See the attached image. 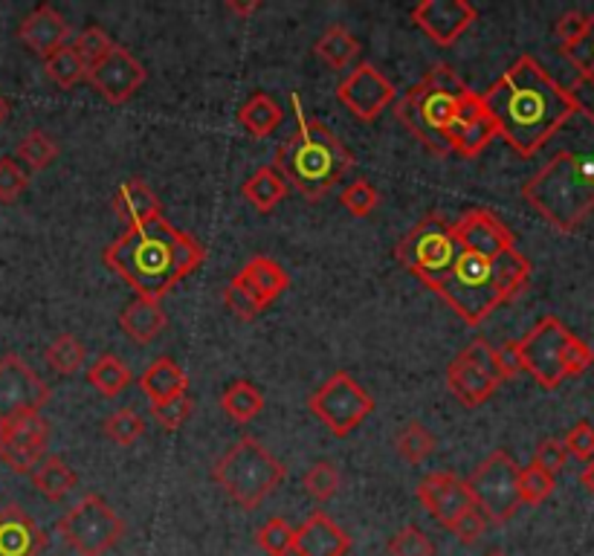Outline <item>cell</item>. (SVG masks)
<instances>
[{
  "mask_svg": "<svg viewBox=\"0 0 594 556\" xmlns=\"http://www.w3.org/2000/svg\"><path fill=\"white\" fill-rule=\"evenodd\" d=\"M482 105L496 125V134L520 157H534L574 116L565 87H560L531 55L513 61L502 79L490 84Z\"/></svg>",
  "mask_w": 594,
  "mask_h": 556,
  "instance_id": "1",
  "label": "cell"
},
{
  "mask_svg": "<svg viewBox=\"0 0 594 556\" xmlns=\"http://www.w3.org/2000/svg\"><path fill=\"white\" fill-rule=\"evenodd\" d=\"M531 278V261L520 249H508L499 258L482 256L455 238V253L441 272L423 285L436 290L470 328L522 294Z\"/></svg>",
  "mask_w": 594,
  "mask_h": 556,
  "instance_id": "2",
  "label": "cell"
},
{
  "mask_svg": "<svg viewBox=\"0 0 594 556\" xmlns=\"http://www.w3.org/2000/svg\"><path fill=\"white\" fill-rule=\"evenodd\" d=\"M290 102L296 111V131L279 145L273 168L285 177L287 186L299 188L305 200L319 204L342 181V174L354 168V154L325 122L301 111L299 93H290Z\"/></svg>",
  "mask_w": 594,
  "mask_h": 556,
  "instance_id": "3",
  "label": "cell"
},
{
  "mask_svg": "<svg viewBox=\"0 0 594 556\" xmlns=\"http://www.w3.org/2000/svg\"><path fill=\"white\" fill-rule=\"evenodd\" d=\"M522 197L560 233H574L594 212V154L560 151L522 186Z\"/></svg>",
  "mask_w": 594,
  "mask_h": 556,
  "instance_id": "4",
  "label": "cell"
},
{
  "mask_svg": "<svg viewBox=\"0 0 594 556\" xmlns=\"http://www.w3.org/2000/svg\"><path fill=\"white\" fill-rule=\"evenodd\" d=\"M181 229H174L163 215L143 226H134L120 235L105 249V264L125 285L134 287L136 296L163 299L181 278L174 272V241Z\"/></svg>",
  "mask_w": 594,
  "mask_h": 556,
  "instance_id": "5",
  "label": "cell"
},
{
  "mask_svg": "<svg viewBox=\"0 0 594 556\" xmlns=\"http://www.w3.org/2000/svg\"><path fill=\"white\" fill-rule=\"evenodd\" d=\"M470 91L450 64H432L421 82L409 87L398 102V120L412 131L429 151L452 154L447 145V128L459 99Z\"/></svg>",
  "mask_w": 594,
  "mask_h": 556,
  "instance_id": "6",
  "label": "cell"
},
{
  "mask_svg": "<svg viewBox=\"0 0 594 556\" xmlns=\"http://www.w3.org/2000/svg\"><path fill=\"white\" fill-rule=\"evenodd\" d=\"M212 478L226 496L244 511H256L273 490L285 482V464L270 450H264L256 437H238L226 455H221Z\"/></svg>",
  "mask_w": 594,
  "mask_h": 556,
  "instance_id": "7",
  "label": "cell"
},
{
  "mask_svg": "<svg viewBox=\"0 0 594 556\" xmlns=\"http://www.w3.org/2000/svg\"><path fill=\"white\" fill-rule=\"evenodd\" d=\"M55 531L79 556H105L125 534V522L105 498L88 493L61 516Z\"/></svg>",
  "mask_w": 594,
  "mask_h": 556,
  "instance_id": "8",
  "label": "cell"
},
{
  "mask_svg": "<svg viewBox=\"0 0 594 556\" xmlns=\"http://www.w3.org/2000/svg\"><path fill=\"white\" fill-rule=\"evenodd\" d=\"M467 490L473 496L475 511L493 525H504L516 516L522 507L520 502V464L504 450L490 452L482 464L475 466L473 475L467 478Z\"/></svg>",
  "mask_w": 594,
  "mask_h": 556,
  "instance_id": "9",
  "label": "cell"
},
{
  "mask_svg": "<svg viewBox=\"0 0 594 556\" xmlns=\"http://www.w3.org/2000/svg\"><path fill=\"white\" fill-rule=\"evenodd\" d=\"M308 409L325 426L331 429L334 435L346 437L375 412V398L348 371H334L310 394Z\"/></svg>",
  "mask_w": 594,
  "mask_h": 556,
  "instance_id": "10",
  "label": "cell"
},
{
  "mask_svg": "<svg viewBox=\"0 0 594 556\" xmlns=\"http://www.w3.org/2000/svg\"><path fill=\"white\" fill-rule=\"evenodd\" d=\"M452 253H455V233H452L450 220L441 215H427L395 247L398 261L421 281L444 270Z\"/></svg>",
  "mask_w": 594,
  "mask_h": 556,
  "instance_id": "11",
  "label": "cell"
},
{
  "mask_svg": "<svg viewBox=\"0 0 594 556\" xmlns=\"http://www.w3.org/2000/svg\"><path fill=\"white\" fill-rule=\"evenodd\" d=\"M572 339V331L565 328L557 316H542L540 322L520 339L522 371L534 377L542 389H557L565 380L563 374V348Z\"/></svg>",
  "mask_w": 594,
  "mask_h": 556,
  "instance_id": "12",
  "label": "cell"
},
{
  "mask_svg": "<svg viewBox=\"0 0 594 556\" xmlns=\"http://www.w3.org/2000/svg\"><path fill=\"white\" fill-rule=\"evenodd\" d=\"M50 444V423L41 412L16 414L0 423V461L18 475H32L44 461Z\"/></svg>",
  "mask_w": 594,
  "mask_h": 556,
  "instance_id": "13",
  "label": "cell"
},
{
  "mask_svg": "<svg viewBox=\"0 0 594 556\" xmlns=\"http://www.w3.org/2000/svg\"><path fill=\"white\" fill-rule=\"evenodd\" d=\"M50 398H53L50 385L18 353L0 357V423L16 414L41 412Z\"/></svg>",
  "mask_w": 594,
  "mask_h": 556,
  "instance_id": "14",
  "label": "cell"
},
{
  "mask_svg": "<svg viewBox=\"0 0 594 556\" xmlns=\"http://www.w3.org/2000/svg\"><path fill=\"white\" fill-rule=\"evenodd\" d=\"M145 75L148 73H145L143 61L134 59L131 50L116 44L105 59L88 70L84 79L96 87V93H102L105 102H111V105H125V102L134 99V93L143 87Z\"/></svg>",
  "mask_w": 594,
  "mask_h": 556,
  "instance_id": "15",
  "label": "cell"
},
{
  "mask_svg": "<svg viewBox=\"0 0 594 556\" xmlns=\"http://www.w3.org/2000/svg\"><path fill=\"white\" fill-rule=\"evenodd\" d=\"M395 96H398L395 84L375 64H360L337 87L339 102L360 122H375L395 102Z\"/></svg>",
  "mask_w": 594,
  "mask_h": 556,
  "instance_id": "16",
  "label": "cell"
},
{
  "mask_svg": "<svg viewBox=\"0 0 594 556\" xmlns=\"http://www.w3.org/2000/svg\"><path fill=\"white\" fill-rule=\"evenodd\" d=\"M418 27L427 32L438 47H452L475 23L479 12L467 0H423L409 12Z\"/></svg>",
  "mask_w": 594,
  "mask_h": 556,
  "instance_id": "17",
  "label": "cell"
},
{
  "mask_svg": "<svg viewBox=\"0 0 594 556\" xmlns=\"http://www.w3.org/2000/svg\"><path fill=\"white\" fill-rule=\"evenodd\" d=\"M418 502L423 504V511L432 516L436 522L450 531L455 522L464 516L467 511H473V496L467 490V482H461L459 475L452 473H432L427 478H421L418 484Z\"/></svg>",
  "mask_w": 594,
  "mask_h": 556,
  "instance_id": "18",
  "label": "cell"
},
{
  "mask_svg": "<svg viewBox=\"0 0 594 556\" xmlns=\"http://www.w3.org/2000/svg\"><path fill=\"white\" fill-rule=\"evenodd\" d=\"M452 233L464 247L499 258L508 249H516V238L490 209H470L459 224H452Z\"/></svg>",
  "mask_w": 594,
  "mask_h": 556,
  "instance_id": "19",
  "label": "cell"
},
{
  "mask_svg": "<svg viewBox=\"0 0 594 556\" xmlns=\"http://www.w3.org/2000/svg\"><path fill=\"white\" fill-rule=\"evenodd\" d=\"M233 281L249 296V301L256 305L258 313L270 308L273 301L279 299L287 287H290V276H287L285 267L267 256L249 258V261L244 264V270L238 272Z\"/></svg>",
  "mask_w": 594,
  "mask_h": 556,
  "instance_id": "20",
  "label": "cell"
},
{
  "mask_svg": "<svg viewBox=\"0 0 594 556\" xmlns=\"http://www.w3.org/2000/svg\"><path fill=\"white\" fill-rule=\"evenodd\" d=\"M351 550V536L328 516L316 511L296 527V556H346Z\"/></svg>",
  "mask_w": 594,
  "mask_h": 556,
  "instance_id": "21",
  "label": "cell"
},
{
  "mask_svg": "<svg viewBox=\"0 0 594 556\" xmlns=\"http://www.w3.org/2000/svg\"><path fill=\"white\" fill-rule=\"evenodd\" d=\"M70 35V23L64 21V16H59L53 7H35L30 16L23 18L21 27H18V38L21 44L30 50V53L41 55H53L55 50L68 44Z\"/></svg>",
  "mask_w": 594,
  "mask_h": 556,
  "instance_id": "22",
  "label": "cell"
},
{
  "mask_svg": "<svg viewBox=\"0 0 594 556\" xmlns=\"http://www.w3.org/2000/svg\"><path fill=\"white\" fill-rule=\"evenodd\" d=\"M44 548V531L30 513L18 504H7L0 511V556H38Z\"/></svg>",
  "mask_w": 594,
  "mask_h": 556,
  "instance_id": "23",
  "label": "cell"
},
{
  "mask_svg": "<svg viewBox=\"0 0 594 556\" xmlns=\"http://www.w3.org/2000/svg\"><path fill=\"white\" fill-rule=\"evenodd\" d=\"M447 383H450V391L455 394L459 403H464L467 409H475L488 403L493 394H496L499 383L493 377L484 374L482 369H475L473 362L467 360V357H455L450 362V369H447Z\"/></svg>",
  "mask_w": 594,
  "mask_h": 556,
  "instance_id": "24",
  "label": "cell"
},
{
  "mask_svg": "<svg viewBox=\"0 0 594 556\" xmlns=\"http://www.w3.org/2000/svg\"><path fill=\"white\" fill-rule=\"evenodd\" d=\"M113 209L122 220H129L131 229L134 226H143L148 220L160 218L163 215V204L160 197L154 195V188L143 181V177H134V181H125L113 197Z\"/></svg>",
  "mask_w": 594,
  "mask_h": 556,
  "instance_id": "25",
  "label": "cell"
},
{
  "mask_svg": "<svg viewBox=\"0 0 594 556\" xmlns=\"http://www.w3.org/2000/svg\"><path fill=\"white\" fill-rule=\"evenodd\" d=\"M166 322V310L160 308L157 299H148V296H134L120 313V328L125 331V337L143 342V346L154 342L163 333Z\"/></svg>",
  "mask_w": 594,
  "mask_h": 556,
  "instance_id": "26",
  "label": "cell"
},
{
  "mask_svg": "<svg viewBox=\"0 0 594 556\" xmlns=\"http://www.w3.org/2000/svg\"><path fill=\"white\" fill-rule=\"evenodd\" d=\"M140 389L145 391V398L151 403H160V400H168L174 394H183L188 389V374L172 360V357H160L143 371L140 377Z\"/></svg>",
  "mask_w": 594,
  "mask_h": 556,
  "instance_id": "27",
  "label": "cell"
},
{
  "mask_svg": "<svg viewBox=\"0 0 594 556\" xmlns=\"http://www.w3.org/2000/svg\"><path fill=\"white\" fill-rule=\"evenodd\" d=\"M238 122L247 128L249 136L264 140V136H270L285 122V111H281V105L270 93H256V96H249L242 105Z\"/></svg>",
  "mask_w": 594,
  "mask_h": 556,
  "instance_id": "28",
  "label": "cell"
},
{
  "mask_svg": "<svg viewBox=\"0 0 594 556\" xmlns=\"http://www.w3.org/2000/svg\"><path fill=\"white\" fill-rule=\"evenodd\" d=\"M287 188H290V186H287L285 177H281V174L276 172V168L262 166L256 174H253V177H249L247 183H244L242 192H244V197H247L249 204L256 206V209L262 212V215H267V212H273L276 206L281 204V200H285Z\"/></svg>",
  "mask_w": 594,
  "mask_h": 556,
  "instance_id": "29",
  "label": "cell"
},
{
  "mask_svg": "<svg viewBox=\"0 0 594 556\" xmlns=\"http://www.w3.org/2000/svg\"><path fill=\"white\" fill-rule=\"evenodd\" d=\"M314 55L316 59H322L328 68L342 70L360 55V41H357L346 27L334 23V27H328V30L319 35V41L314 44Z\"/></svg>",
  "mask_w": 594,
  "mask_h": 556,
  "instance_id": "30",
  "label": "cell"
},
{
  "mask_svg": "<svg viewBox=\"0 0 594 556\" xmlns=\"http://www.w3.org/2000/svg\"><path fill=\"white\" fill-rule=\"evenodd\" d=\"M32 484H35L38 493L50 498V502H61V498L75 487V473L64 464L61 455H47V459L35 466Z\"/></svg>",
  "mask_w": 594,
  "mask_h": 556,
  "instance_id": "31",
  "label": "cell"
},
{
  "mask_svg": "<svg viewBox=\"0 0 594 556\" xmlns=\"http://www.w3.org/2000/svg\"><path fill=\"white\" fill-rule=\"evenodd\" d=\"M496 125H493V120L488 116V111L479 116V120H473L470 125H464V128L452 131L450 136H447V145H450L452 154H459V157H479L484 148H488L493 140H496Z\"/></svg>",
  "mask_w": 594,
  "mask_h": 556,
  "instance_id": "32",
  "label": "cell"
},
{
  "mask_svg": "<svg viewBox=\"0 0 594 556\" xmlns=\"http://www.w3.org/2000/svg\"><path fill=\"white\" fill-rule=\"evenodd\" d=\"M221 409H224L235 423L256 421L264 409V394L249 383V380H235L233 385H226L221 394Z\"/></svg>",
  "mask_w": 594,
  "mask_h": 556,
  "instance_id": "33",
  "label": "cell"
},
{
  "mask_svg": "<svg viewBox=\"0 0 594 556\" xmlns=\"http://www.w3.org/2000/svg\"><path fill=\"white\" fill-rule=\"evenodd\" d=\"M88 383L102 394V398H116L125 385L131 383L129 365L116 353H102L91 369H88Z\"/></svg>",
  "mask_w": 594,
  "mask_h": 556,
  "instance_id": "34",
  "label": "cell"
},
{
  "mask_svg": "<svg viewBox=\"0 0 594 556\" xmlns=\"http://www.w3.org/2000/svg\"><path fill=\"white\" fill-rule=\"evenodd\" d=\"M395 446H398L400 459L409 461V464H421V461H427L436 452L438 437L423 423L412 421L400 429L398 437H395Z\"/></svg>",
  "mask_w": 594,
  "mask_h": 556,
  "instance_id": "35",
  "label": "cell"
},
{
  "mask_svg": "<svg viewBox=\"0 0 594 556\" xmlns=\"http://www.w3.org/2000/svg\"><path fill=\"white\" fill-rule=\"evenodd\" d=\"M47 365L55 371V374H75V371L84 365V346L73 333H61L50 342L47 348Z\"/></svg>",
  "mask_w": 594,
  "mask_h": 556,
  "instance_id": "36",
  "label": "cell"
},
{
  "mask_svg": "<svg viewBox=\"0 0 594 556\" xmlns=\"http://www.w3.org/2000/svg\"><path fill=\"white\" fill-rule=\"evenodd\" d=\"M18 157L32 168V172H44L55 163L59 157V145L47 131H30L18 145Z\"/></svg>",
  "mask_w": 594,
  "mask_h": 556,
  "instance_id": "37",
  "label": "cell"
},
{
  "mask_svg": "<svg viewBox=\"0 0 594 556\" xmlns=\"http://www.w3.org/2000/svg\"><path fill=\"white\" fill-rule=\"evenodd\" d=\"M256 542L267 556H290L294 554L296 527L287 519H281V516H273V519H267L258 527Z\"/></svg>",
  "mask_w": 594,
  "mask_h": 556,
  "instance_id": "38",
  "label": "cell"
},
{
  "mask_svg": "<svg viewBox=\"0 0 594 556\" xmlns=\"http://www.w3.org/2000/svg\"><path fill=\"white\" fill-rule=\"evenodd\" d=\"M339 484H342V475H339L337 464L334 461H314L310 470L301 478V487L316 502H328V498L337 496Z\"/></svg>",
  "mask_w": 594,
  "mask_h": 556,
  "instance_id": "39",
  "label": "cell"
},
{
  "mask_svg": "<svg viewBox=\"0 0 594 556\" xmlns=\"http://www.w3.org/2000/svg\"><path fill=\"white\" fill-rule=\"evenodd\" d=\"M44 68L47 75H50L59 87H75V84L88 75V70H84V64L79 61V55H75V50L70 44L55 50L53 55H47Z\"/></svg>",
  "mask_w": 594,
  "mask_h": 556,
  "instance_id": "40",
  "label": "cell"
},
{
  "mask_svg": "<svg viewBox=\"0 0 594 556\" xmlns=\"http://www.w3.org/2000/svg\"><path fill=\"white\" fill-rule=\"evenodd\" d=\"M70 47L75 50V55H79V61L84 64V70H91L93 64H99V61L105 59L116 44H113L111 35H107L102 27H84V30L73 38V44Z\"/></svg>",
  "mask_w": 594,
  "mask_h": 556,
  "instance_id": "41",
  "label": "cell"
},
{
  "mask_svg": "<svg viewBox=\"0 0 594 556\" xmlns=\"http://www.w3.org/2000/svg\"><path fill=\"white\" fill-rule=\"evenodd\" d=\"M102 429H105V435L111 437L113 444L131 446L145 435V421L134 412V409H116V412L107 414L105 426Z\"/></svg>",
  "mask_w": 594,
  "mask_h": 556,
  "instance_id": "42",
  "label": "cell"
},
{
  "mask_svg": "<svg viewBox=\"0 0 594 556\" xmlns=\"http://www.w3.org/2000/svg\"><path fill=\"white\" fill-rule=\"evenodd\" d=\"M557 482H554V475L540 470L536 464L520 466V502L522 504H542L545 498L554 493Z\"/></svg>",
  "mask_w": 594,
  "mask_h": 556,
  "instance_id": "43",
  "label": "cell"
},
{
  "mask_svg": "<svg viewBox=\"0 0 594 556\" xmlns=\"http://www.w3.org/2000/svg\"><path fill=\"white\" fill-rule=\"evenodd\" d=\"M192 406H195V403H192V398H188V391H183V394H174V398H168V400L151 403V418H157L160 426L174 432V429H181L183 423L188 421Z\"/></svg>",
  "mask_w": 594,
  "mask_h": 556,
  "instance_id": "44",
  "label": "cell"
},
{
  "mask_svg": "<svg viewBox=\"0 0 594 556\" xmlns=\"http://www.w3.org/2000/svg\"><path fill=\"white\" fill-rule=\"evenodd\" d=\"M389 556H436V545L429 542L421 527H400L389 539Z\"/></svg>",
  "mask_w": 594,
  "mask_h": 556,
  "instance_id": "45",
  "label": "cell"
},
{
  "mask_svg": "<svg viewBox=\"0 0 594 556\" xmlns=\"http://www.w3.org/2000/svg\"><path fill=\"white\" fill-rule=\"evenodd\" d=\"M339 204L346 206L354 218H366V215H371V212L377 209L380 195H377V188L371 186L369 181H362L360 177V181H354L351 186H346V192L339 195Z\"/></svg>",
  "mask_w": 594,
  "mask_h": 556,
  "instance_id": "46",
  "label": "cell"
},
{
  "mask_svg": "<svg viewBox=\"0 0 594 556\" xmlns=\"http://www.w3.org/2000/svg\"><path fill=\"white\" fill-rule=\"evenodd\" d=\"M204 258L206 249L201 247L192 235L188 233L177 235V241H174V272H177V278L192 276V272L204 264Z\"/></svg>",
  "mask_w": 594,
  "mask_h": 556,
  "instance_id": "47",
  "label": "cell"
},
{
  "mask_svg": "<svg viewBox=\"0 0 594 556\" xmlns=\"http://www.w3.org/2000/svg\"><path fill=\"white\" fill-rule=\"evenodd\" d=\"M30 177L12 157H0V204H16L27 192Z\"/></svg>",
  "mask_w": 594,
  "mask_h": 556,
  "instance_id": "48",
  "label": "cell"
},
{
  "mask_svg": "<svg viewBox=\"0 0 594 556\" xmlns=\"http://www.w3.org/2000/svg\"><path fill=\"white\" fill-rule=\"evenodd\" d=\"M592 365H594L592 346L572 333V339H569L563 348V374L565 377H583L588 369H592Z\"/></svg>",
  "mask_w": 594,
  "mask_h": 556,
  "instance_id": "49",
  "label": "cell"
},
{
  "mask_svg": "<svg viewBox=\"0 0 594 556\" xmlns=\"http://www.w3.org/2000/svg\"><path fill=\"white\" fill-rule=\"evenodd\" d=\"M565 59L580 70V75L594 79V12L588 16V27L586 32H583V38H580L572 50H565Z\"/></svg>",
  "mask_w": 594,
  "mask_h": 556,
  "instance_id": "50",
  "label": "cell"
},
{
  "mask_svg": "<svg viewBox=\"0 0 594 556\" xmlns=\"http://www.w3.org/2000/svg\"><path fill=\"white\" fill-rule=\"evenodd\" d=\"M565 461H569V452H565V444L557 437H545L534 452V464L551 475H557L565 466Z\"/></svg>",
  "mask_w": 594,
  "mask_h": 556,
  "instance_id": "51",
  "label": "cell"
},
{
  "mask_svg": "<svg viewBox=\"0 0 594 556\" xmlns=\"http://www.w3.org/2000/svg\"><path fill=\"white\" fill-rule=\"evenodd\" d=\"M565 452L574 455L580 461H592L594 459V426L586 421H580L577 426H572V432L565 435Z\"/></svg>",
  "mask_w": 594,
  "mask_h": 556,
  "instance_id": "52",
  "label": "cell"
},
{
  "mask_svg": "<svg viewBox=\"0 0 594 556\" xmlns=\"http://www.w3.org/2000/svg\"><path fill=\"white\" fill-rule=\"evenodd\" d=\"M450 531L461 545H473V542L482 539L484 531H488V519L482 516V511H475L473 507V511H467L464 516L450 527Z\"/></svg>",
  "mask_w": 594,
  "mask_h": 556,
  "instance_id": "53",
  "label": "cell"
},
{
  "mask_svg": "<svg viewBox=\"0 0 594 556\" xmlns=\"http://www.w3.org/2000/svg\"><path fill=\"white\" fill-rule=\"evenodd\" d=\"M461 357H467V360L473 362L475 369H482L484 374L493 377V380L502 385V377H499V369H496V353H493V348H490L484 339H475V342H470V346L461 351Z\"/></svg>",
  "mask_w": 594,
  "mask_h": 556,
  "instance_id": "54",
  "label": "cell"
},
{
  "mask_svg": "<svg viewBox=\"0 0 594 556\" xmlns=\"http://www.w3.org/2000/svg\"><path fill=\"white\" fill-rule=\"evenodd\" d=\"M565 93L572 99L574 113H583V116H588L594 122V79L577 75L572 87H565Z\"/></svg>",
  "mask_w": 594,
  "mask_h": 556,
  "instance_id": "55",
  "label": "cell"
},
{
  "mask_svg": "<svg viewBox=\"0 0 594 556\" xmlns=\"http://www.w3.org/2000/svg\"><path fill=\"white\" fill-rule=\"evenodd\" d=\"M586 27H588L586 12H565V16L560 18L557 38H560V44H563V53L577 44L580 38H583V32H586Z\"/></svg>",
  "mask_w": 594,
  "mask_h": 556,
  "instance_id": "56",
  "label": "cell"
},
{
  "mask_svg": "<svg viewBox=\"0 0 594 556\" xmlns=\"http://www.w3.org/2000/svg\"><path fill=\"white\" fill-rule=\"evenodd\" d=\"M493 353H496V369L499 377L504 380H513V377L522 374V357H520V342H504V346L493 348Z\"/></svg>",
  "mask_w": 594,
  "mask_h": 556,
  "instance_id": "57",
  "label": "cell"
},
{
  "mask_svg": "<svg viewBox=\"0 0 594 556\" xmlns=\"http://www.w3.org/2000/svg\"><path fill=\"white\" fill-rule=\"evenodd\" d=\"M224 301H226V308L233 310V313L238 316V319H244V322H249V319H256V316H258L256 305L249 301V296L244 294L242 287L235 285V281H229V287L224 290Z\"/></svg>",
  "mask_w": 594,
  "mask_h": 556,
  "instance_id": "58",
  "label": "cell"
},
{
  "mask_svg": "<svg viewBox=\"0 0 594 556\" xmlns=\"http://www.w3.org/2000/svg\"><path fill=\"white\" fill-rule=\"evenodd\" d=\"M258 7H262V3H238V0H226L224 3L226 12H235V16H242V18L253 16Z\"/></svg>",
  "mask_w": 594,
  "mask_h": 556,
  "instance_id": "59",
  "label": "cell"
},
{
  "mask_svg": "<svg viewBox=\"0 0 594 556\" xmlns=\"http://www.w3.org/2000/svg\"><path fill=\"white\" fill-rule=\"evenodd\" d=\"M580 482H583V487H588L594 493V459L588 461V466L583 470V475H580Z\"/></svg>",
  "mask_w": 594,
  "mask_h": 556,
  "instance_id": "60",
  "label": "cell"
},
{
  "mask_svg": "<svg viewBox=\"0 0 594 556\" xmlns=\"http://www.w3.org/2000/svg\"><path fill=\"white\" fill-rule=\"evenodd\" d=\"M7 116H9V99L0 93V125L7 122Z\"/></svg>",
  "mask_w": 594,
  "mask_h": 556,
  "instance_id": "61",
  "label": "cell"
},
{
  "mask_svg": "<svg viewBox=\"0 0 594 556\" xmlns=\"http://www.w3.org/2000/svg\"><path fill=\"white\" fill-rule=\"evenodd\" d=\"M484 556H508V554H504V550H488Z\"/></svg>",
  "mask_w": 594,
  "mask_h": 556,
  "instance_id": "62",
  "label": "cell"
}]
</instances>
